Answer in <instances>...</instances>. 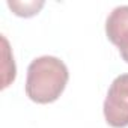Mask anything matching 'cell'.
<instances>
[{
    "instance_id": "cell-1",
    "label": "cell",
    "mask_w": 128,
    "mask_h": 128,
    "mask_svg": "<svg viewBox=\"0 0 128 128\" xmlns=\"http://www.w3.org/2000/svg\"><path fill=\"white\" fill-rule=\"evenodd\" d=\"M70 78L65 62L54 56H41L30 62L26 77V94L38 104L56 101Z\"/></svg>"
},
{
    "instance_id": "cell-5",
    "label": "cell",
    "mask_w": 128,
    "mask_h": 128,
    "mask_svg": "<svg viewBox=\"0 0 128 128\" xmlns=\"http://www.w3.org/2000/svg\"><path fill=\"white\" fill-rule=\"evenodd\" d=\"M8 6L18 17H33L44 6V0H30V2H20V0H8Z\"/></svg>"
},
{
    "instance_id": "cell-2",
    "label": "cell",
    "mask_w": 128,
    "mask_h": 128,
    "mask_svg": "<svg viewBox=\"0 0 128 128\" xmlns=\"http://www.w3.org/2000/svg\"><path fill=\"white\" fill-rule=\"evenodd\" d=\"M102 108L110 126H128V74H120L112 82Z\"/></svg>"
},
{
    "instance_id": "cell-3",
    "label": "cell",
    "mask_w": 128,
    "mask_h": 128,
    "mask_svg": "<svg viewBox=\"0 0 128 128\" xmlns=\"http://www.w3.org/2000/svg\"><path fill=\"white\" fill-rule=\"evenodd\" d=\"M107 38L119 48L122 59L128 63V5L114 8L106 20Z\"/></svg>"
},
{
    "instance_id": "cell-4",
    "label": "cell",
    "mask_w": 128,
    "mask_h": 128,
    "mask_svg": "<svg viewBox=\"0 0 128 128\" xmlns=\"http://www.w3.org/2000/svg\"><path fill=\"white\" fill-rule=\"evenodd\" d=\"M2 56H3V63H2V89L8 88L17 76V68H15V62H14V56L11 53L9 48V42L5 36H2Z\"/></svg>"
}]
</instances>
